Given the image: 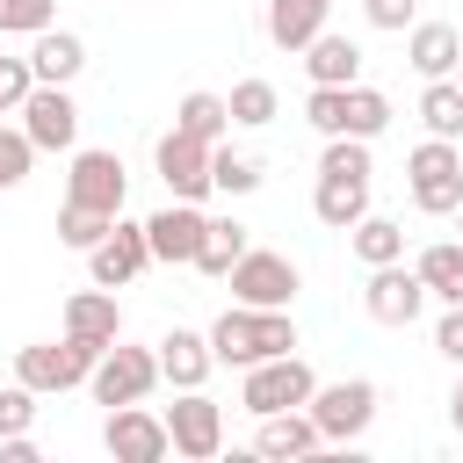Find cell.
<instances>
[{"instance_id": "6da1fadb", "label": "cell", "mask_w": 463, "mask_h": 463, "mask_svg": "<svg viewBox=\"0 0 463 463\" xmlns=\"http://www.w3.org/2000/svg\"><path fill=\"white\" fill-rule=\"evenodd\" d=\"M297 347V326L289 311H260V304H232L217 326H210V354L232 362V369H253L268 354H289Z\"/></svg>"}, {"instance_id": "7a4b0ae2", "label": "cell", "mask_w": 463, "mask_h": 463, "mask_svg": "<svg viewBox=\"0 0 463 463\" xmlns=\"http://www.w3.org/2000/svg\"><path fill=\"white\" fill-rule=\"evenodd\" d=\"M304 123L318 130V137H376L383 123H391V101L376 94V87H311L304 94Z\"/></svg>"}, {"instance_id": "3957f363", "label": "cell", "mask_w": 463, "mask_h": 463, "mask_svg": "<svg viewBox=\"0 0 463 463\" xmlns=\"http://www.w3.org/2000/svg\"><path fill=\"white\" fill-rule=\"evenodd\" d=\"M405 181H412V203H420L427 217H456V203H463V152H456V137L412 145Z\"/></svg>"}, {"instance_id": "277c9868", "label": "cell", "mask_w": 463, "mask_h": 463, "mask_svg": "<svg viewBox=\"0 0 463 463\" xmlns=\"http://www.w3.org/2000/svg\"><path fill=\"white\" fill-rule=\"evenodd\" d=\"M152 383H159V347H101L94 354V369H87V391H94V405H137V398H152Z\"/></svg>"}, {"instance_id": "5b68a950", "label": "cell", "mask_w": 463, "mask_h": 463, "mask_svg": "<svg viewBox=\"0 0 463 463\" xmlns=\"http://www.w3.org/2000/svg\"><path fill=\"white\" fill-rule=\"evenodd\" d=\"M311 391H318V376H311V362L289 347V354H268V362H253V369H246L239 405L260 420V412H289V405H304Z\"/></svg>"}, {"instance_id": "8992f818", "label": "cell", "mask_w": 463, "mask_h": 463, "mask_svg": "<svg viewBox=\"0 0 463 463\" xmlns=\"http://www.w3.org/2000/svg\"><path fill=\"white\" fill-rule=\"evenodd\" d=\"M304 412L318 420V434H326V441H362V434H369V420H376V383H369V376L318 383V391L304 398Z\"/></svg>"}, {"instance_id": "52a82bcc", "label": "cell", "mask_w": 463, "mask_h": 463, "mask_svg": "<svg viewBox=\"0 0 463 463\" xmlns=\"http://www.w3.org/2000/svg\"><path fill=\"white\" fill-rule=\"evenodd\" d=\"M232 304H260V311H289V297H297V260L289 253H260V246H246L239 260H232Z\"/></svg>"}, {"instance_id": "ba28073f", "label": "cell", "mask_w": 463, "mask_h": 463, "mask_svg": "<svg viewBox=\"0 0 463 463\" xmlns=\"http://www.w3.org/2000/svg\"><path fill=\"white\" fill-rule=\"evenodd\" d=\"M87 369H94V347H80L72 333H65V340H36V347H22V354H14V383H29L36 398L87 383Z\"/></svg>"}, {"instance_id": "9c48e42d", "label": "cell", "mask_w": 463, "mask_h": 463, "mask_svg": "<svg viewBox=\"0 0 463 463\" xmlns=\"http://www.w3.org/2000/svg\"><path fill=\"white\" fill-rule=\"evenodd\" d=\"M166 441H174V456H188V463H210L217 449H224V412L203 398V391H181L166 412Z\"/></svg>"}, {"instance_id": "30bf717a", "label": "cell", "mask_w": 463, "mask_h": 463, "mask_svg": "<svg viewBox=\"0 0 463 463\" xmlns=\"http://www.w3.org/2000/svg\"><path fill=\"white\" fill-rule=\"evenodd\" d=\"M101 449H109L116 463H159V456H174L166 420H159V412H145V398H137V405H109Z\"/></svg>"}, {"instance_id": "8fae6325", "label": "cell", "mask_w": 463, "mask_h": 463, "mask_svg": "<svg viewBox=\"0 0 463 463\" xmlns=\"http://www.w3.org/2000/svg\"><path fill=\"white\" fill-rule=\"evenodd\" d=\"M420 304H427V282H420V268H405V260H383V268H369L362 311H369L376 326H412V318H420Z\"/></svg>"}, {"instance_id": "7c38bea8", "label": "cell", "mask_w": 463, "mask_h": 463, "mask_svg": "<svg viewBox=\"0 0 463 463\" xmlns=\"http://www.w3.org/2000/svg\"><path fill=\"white\" fill-rule=\"evenodd\" d=\"M22 130H29L36 152H72V137H80V109H72V94L36 80V87L22 94Z\"/></svg>"}, {"instance_id": "4fadbf2b", "label": "cell", "mask_w": 463, "mask_h": 463, "mask_svg": "<svg viewBox=\"0 0 463 463\" xmlns=\"http://www.w3.org/2000/svg\"><path fill=\"white\" fill-rule=\"evenodd\" d=\"M152 166H159L166 195H181V203H203V195H210V145H203V137L166 130V137H159V152H152Z\"/></svg>"}, {"instance_id": "5bb4252c", "label": "cell", "mask_w": 463, "mask_h": 463, "mask_svg": "<svg viewBox=\"0 0 463 463\" xmlns=\"http://www.w3.org/2000/svg\"><path fill=\"white\" fill-rule=\"evenodd\" d=\"M123 159L116 152H72V174H65V203H87L101 217H123Z\"/></svg>"}, {"instance_id": "9a60e30c", "label": "cell", "mask_w": 463, "mask_h": 463, "mask_svg": "<svg viewBox=\"0 0 463 463\" xmlns=\"http://www.w3.org/2000/svg\"><path fill=\"white\" fill-rule=\"evenodd\" d=\"M203 232H210V217H203L195 203H181V195H174L159 217H145V246H152V260H174V268H195Z\"/></svg>"}, {"instance_id": "2e32d148", "label": "cell", "mask_w": 463, "mask_h": 463, "mask_svg": "<svg viewBox=\"0 0 463 463\" xmlns=\"http://www.w3.org/2000/svg\"><path fill=\"white\" fill-rule=\"evenodd\" d=\"M145 260H152V246H145V224H123V217H116V224H109V232L87 246V275H94L101 289H123V282H130Z\"/></svg>"}, {"instance_id": "e0dca14e", "label": "cell", "mask_w": 463, "mask_h": 463, "mask_svg": "<svg viewBox=\"0 0 463 463\" xmlns=\"http://www.w3.org/2000/svg\"><path fill=\"white\" fill-rule=\"evenodd\" d=\"M65 333H72L80 347H94V354H101V347H116V340H123L116 289H101V282H94V289H80V297L65 304Z\"/></svg>"}, {"instance_id": "ac0fdd59", "label": "cell", "mask_w": 463, "mask_h": 463, "mask_svg": "<svg viewBox=\"0 0 463 463\" xmlns=\"http://www.w3.org/2000/svg\"><path fill=\"white\" fill-rule=\"evenodd\" d=\"M210 369H217V354H210V333H188V326H174V333L159 340V376H166L174 391H203V383H210Z\"/></svg>"}, {"instance_id": "d6986e66", "label": "cell", "mask_w": 463, "mask_h": 463, "mask_svg": "<svg viewBox=\"0 0 463 463\" xmlns=\"http://www.w3.org/2000/svg\"><path fill=\"white\" fill-rule=\"evenodd\" d=\"M311 449H326V434H318V420L304 412V405H289V412H260V434H253V456H311Z\"/></svg>"}, {"instance_id": "ffe728a7", "label": "cell", "mask_w": 463, "mask_h": 463, "mask_svg": "<svg viewBox=\"0 0 463 463\" xmlns=\"http://www.w3.org/2000/svg\"><path fill=\"white\" fill-rule=\"evenodd\" d=\"M405 58H412L420 80H449L456 58H463V36H456L449 22H412V29H405Z\"/></svg>"}, {"instance_id": "44dd1931", "label": "cell", "mask_w": 463, "mask_h": 463, "mask_svg": "<svg viewBox=\"0 0 463 463\" xmlns=\"http://www.w3.org/2000/svg\"><path fill=\"white\" fill-rule=\"evenodd\" d=\"M304 72H311V87H354V80H362V51H354V36L318 29V36L304 43Z\"/></svg>"}, {"instance_id": "7402d4cb", "label": "cell", "mask_w": 463, "mask_h": 463, "mask_svg": "<svg viewBox=\"0 0 463 463\" xmlns=\"http://www.w3.org/2000/svg\"><path fill=\"white\" fill-rule=\"evenodd\" d=\"M80 65H87V43H80L72 29H36L29 72H36L43 87H72V80H80Z\"/></svg>"}, {"instance_id": "603a6c76", "label": "cell", "mask_w": 463, "mask_h": 463, "mask_svg": "<svg viewBox=\"0 0 463 463\" xmlns=\"http://www.w3.org/2000/svg\"><path fill=\"white\" fill-rule=\"evenodd\" d=\"M311 210H318V224L347 232V224L369 210V174H318V188H311Z\"/></svg>"}, {"instance_id": "cb8c5ba5", "label": "cell", "mask_w": 463, "mask_h": 463, "mask_svg": "<svg viewBox=\"0 0 463 463\" xmlns=\"http://www.w3.org/2000/svg\"><path fill=\"white\" fill-rule=\"evenodd\" d=\"M326 7L333 0H268V43L275 51H304L326 29Z\"/></svg>"}, {"instance_id": "d4e9b609", "label": "cell", "mask_w": 463, "mask_h": 463, "mask_svg": "<svg viewBox=\"0 0 463 463\" xmlns=\"http://www.w3.org/2000/svg\"><path fill=\"white\" fill-rule=\"evenodd\" d=\"M347 246H354V260L362 268H383V260H405V224H391V217H354L347 224Z\"/></svg>"}, {"instance_id": "484cf974", "label": "cell", "mask_w": 463, "mask_h": 463, "mask_svg": "<svg viewBox=\"0 0 463 463\" xmlns=\"http://www.w3.org/2000/svg\"><path fill=\"white\" fill-rule=\"evenodd\" d=\"M174 130H188V137H203V145H224V130H232V109H224V94H210V87L181 94V109H174Z\"/></svg>"}, {"instance_id": "4316f807", "label": "cell", "mask_w": 463, "mask_h": 463, "mask_svg": "<svg viewBox=\"0 0 463 463\" xmlns=\"http://www.w3.org/2000/svg\"><path fill=\"white\" fill-rule=\"evenodd\" d=\"M412 268H420L427 297H441V304H463V239H441V246H427Z\"/></svg>"}, {"instance_id": "83f0119b", "label": "cell", "mask_w": 463, "mask_h": 463, "mask_svg": "<svg viewBox=\"0 0 463 463\" xmlns=\"http://www.w3.org/2000/svg\"><path fill=\"white\" fill-rule=\"evenodd\" d=\"M246 246H253V239H246L239 217H210V232H203V246H195V268H203V275H232V260H239Z\"/></svg>"}, {"instance_id": "f1b7e54d", "label": "cell", "mask_w": 463, "mask_h": 463, "mask_svg": "<svg viewBox=\"0 0 463 463\" xmlns=\"http://www.w3.org/2000/svg\"><path fill=\"white\" fill-rule=\"evenodd\" d=\"M420 123H427V137H463V87L456 80H427Z\"/></svg>"}, {"instance_id": "f546056e", "label": "cell", "mask_w": 463, "mask_h": 463, "mask_svg": "<svg viewBox=\"0 0 463 463\" xmlns=\"http://www.w3.org/2000/svg\"><path fill=\"white\" fill-rule=\"evenodd\" d=\"M224 109H232V123L260 130V123H275V116H282V94H275L268 80H239V87L224 94Z\"/></svg>"}, {"instance_id": "4dcf8cb0", "label": "cell", "mask_w": 463, "mask_h": 463, "mask_svg": "<svg viewBox=\"0 0 463 463\" xmlns=\"http://www.w3.org/2000/svg\"><path fill=\"white\" fill-rule=\"evenodd\" d=\"M210 188L253 195V188H260V159H253V152H232V145H210Z\"/></svg>"}, {"instance_id": "1f68e13d", "label": "cell", "mask_w": 463, "mask_h": 463, "mask_svg": "<svg viewBox=\"0 0 463 463\" xmlns=\"http://www.w3.org/2000/svg\"><path fill=\"white\" fill-rule=\"evenodd\" d=\"M109 224H116V217H101V210H87V203H65V210H58V239H65L72 253H87Z\"/></svg>"}, {"instance_id": "d6a6232c", "label": "cell", "mask_w": 463, "mask_h": 463, "mask_svg": "<svg viewBox=\"0 0 463 463\" xmlns=\"http://www.w3.org/2000/svg\"><path fill=\"white\" fill-rule=\"evenodd\" d=\"M51 14H58V0H0V36H36V29H51Z\"/></svg>"}, {"instance_id": "836d02e7", "label": "cell", "mask_w": 463, "mask_h": 463, "mask_svg": "<svg viewBox=\"0 0 463 463\" xmlns=\"http://www.w3.org/2000/svg\"><path fill=\"white\" fill-rule=\"evenodd\" d=\"M29 159H36L29 130H7V123H0V188H22V181H29Z\"/></svg>"}, {"instance_id": "e575fe53", "label": "cell", "mask_w": 463, "mask_h": 463, "mask_svg": "<svg viewBox=\"0 0 463 463\" xmlns=\"http://www.w3.org/2000/svg\"><path fill=\"white\" fill-rule=\"evenodd\" d=\"M36 427V391L29 383H7L0 391V434H29Z\"/></svg>"}, {"instance_id": "d590c367", "label": "cell", "mask_w": 463, "mask_h": 463, "mask_svg": "<svg viewBox=\"0 0 463 463\" xmlns=\"http://www.w3.org/2000/svg\"><path fill=\"white\" fill-rule=\"evenodd\" d=\"M362 14H369V29H391V36H405V29L420 22V0H362Z\"/></svg>"}, {"instance_id": "8d00e7d4", "label": "cell", "mask_w": 463, "mask_h": 463, "mask_svg": "<svg viewBox=\"0 0 463 463\" xmlns=\"http://www.w3.org/2000/svg\"><path fill=\"white\" fill-rule=\"evenodd\" d=\"M36 87V72H29V58H0V109H22V94Z\"/></svg>"}, {"instance_id": "74e56055", "label": "cell", "mask_w": 463, "mask_h": 463, "mask_svg": "<svg viewBox=\"0 0 463 463\" xmlns=\"http://www.w3.org/2000/svg\"><path fill=\"white\" fill-rule=\"evenodd\" d=\"M434 347H441V354L463 369V304H449V311H441V326H434Z\"/></svg>"}, {"instance_id": "f35d334b", "label": "cell", "mask_w": 463, "mask_h": 463, "mask_svg": "<svg viewBox=\"0 0 463 463\" xmlns=\"http://www.w3.org/2000/svg\"><path fill=\"white\" fill-rule=\"evenodd\" d=\"M0 463H36V441L29 434H0Z\"/></svg>"}, {"instance_id": "ab89813d", "label": "cell", "mask_w": 463, "mask_h": 463, "mask_svg": "<svg viewBox=\"0 0 463 463\" xmlns=\"http://www.w3.org/2000/svg\"><path fill=\"white\" fill-rule=\"evenodd\" d=\"M449 427L463 434V376H456V391H449Z\"/></svg>"}, {"instance_id": "60d3db41", "label": "cell", "mask_w": 463, "mask_h": 463, "mask_svg": "<svg viewBox=\"0 0 463 463\" xmlns=\"http://www.w3.org/2000/svg\"><path fill=\"white\" fill-rule=\"evenodd\" d=\"M449 80H456V87H463V58H456V72H449Z\"/></svg>"}, {"instance_id": "b9f144b4", "label": "cell", "mask_w": 463, "mask_h": 463, "mask_svg": "<svg viewBox=\"0 0 463 463\" xmlns=\"http://www.w3.org/2000/svg\"><path fill=\"white\" fill-rule=\"evenodd\" d=\"M456 217H463V203H456Z\"/></svg>"}, {"instance_id": "7bdbcfd3", "label": "cell", "mask_w": 463, "mask_h": 463, "mask_svg": "<svg viewBox=\"0 0 463 463\" xmlns=\"http://www.w3.org/2000/svg\"><path fill=\"white\" fill-rule=\"evenodd\" d=\"M0 116H7V109H0Z\"/></svg>"}]
</instances>
